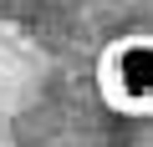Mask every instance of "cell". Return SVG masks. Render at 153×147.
Masks as SVG:
<instances>
[{"mask_svg": "<svg viewBox=\"0 0 153 147\" xmlns=\"http://www.w3.org/2000/svg\"><path fill=\"white\" fill-rule=\"evenodd\" d=\"M97 91L123 117H153V36L128 31L97 56Z\"/></svg>", "mask_w": 153, "mask_h": 147, "instance_id": "6da1fadb", "label": "cell"}]
</instances>
